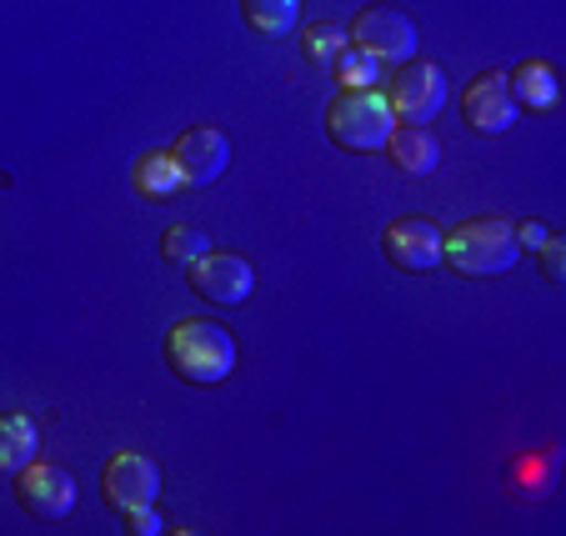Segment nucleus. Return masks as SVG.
<instances>
[{
	"label": "nucleus",
	"instance_id": "nucleus-21",
	"mask_svg": "<svg viewBox=\"0 0 566 536\" xmlns=\"http://www.w3.org/2000/svg\"><path fill=\"white\" fill-rule=\"evenodd\" d=\"M120 522H126V532H130V536H160V532H166V522L156 516V502L120 512Z\"/></svg>",
	"mask_w": 566,
	"mask_h": 536
},
{
	"label": "nucleus",
	"instance_id": "nucleus-6",
	"mask_svg": "<svg viewBox=\"0 0 566 536\" xmlns=\"http://www.w3.org/2000/svg\"><path fill=\"white\" fill-rule=\"evenodd\" d=\"M441 231L431 216H396L391 225L381 231V251L396 271H407V276H427V271L441 266Z\"/></svg>",
	"mask_w": 566,
	"mask_h": 536
},
{
	"label": "nucleus",
	"instance_id": "nucleus-22",
	"mask_svg": "<svg viewBox=\"0 0 566 536\" xmlns=\"http://www.w3.org/2000/svg\"><path fill=\"white\" fill-rule=\"evenodd\" d=\"M552 237V231H546L542 221H516V246H526V251H536L542 246V241Z\"/></svg>",
	"mask_w": 566,
	"mask_h": 536
},
{
	"label": "nucleus",
	"instance_id": "nucleus-13",
	"mask_svg": "<svg viewBox=\"0 0 566 536\" xmlns=\"http://www.w3.org/2000/svg\"><path fill=\"white\" fill-rule=\"evenodd\" d=\"M130 191H136L140 201H176V196L186 191V176L171 150H146V156L130 166Z\"/></svg>",
	"mask_w": 566,
	"mask_h": 536
},
{
	"label": "nucleus",
	"instance_id": "nucleus-8",
	"mask_svg": "<svg viewBox=\"0 0 566 536\" xmlns=\"http://www.w3.org/2000/svg\"><path fill=\"white\" fill-rule=\"evenodd\" d=\"M15 502H21L35 522H65L75 506V476L65 472V466L35 456L31 466L15 472Z\"/></svg>",
	"mask_w": 566,
	"mask_h": 536
},
{
	"label": "nucleus",
	"instance_id": "nucleus-3",
	"mask_svg": "<svg viewBox=\"0 0 566 536\" xmlns=\"http://www.w3.org/2000/svg\"><path fill=\"white\" fill-rule=\"evenodd\" d=\"M396 130V116L386 106L381 91H342L326 111V136L336 140L352 156H371V150H386Z\"/></svg>",
	"mask_w": 566,
	"mask_h": 536
},
{
	"label": "nucleus",
	"instance_id": "nucleus-16",
	"mask_svg": "<svg viewBox=\"0 0 566 536\" xmlns=\"http://www.w3.org/2000/svg\"><path fill=\"white\" fill-rule=\"evenodd\" d=\"M241 21H247L261 41H286L301 25V0H241Z\"/></svg>",
	"mask_w": 566,
	"mask_h": 536
},
{
	"label": "nucleus",
	"instance_id": "nucleus-9",
	"mask_svg": "<svg viewBox=\"0 0 566 536\" xmlns=\"http://www.w3.org/2000/svg\"><path fill=\"white\" fill-rule=\"evenodd\" d=\"M461 116H467L471 130H481V136H502V130L516 126V101H512V86H506L502 71H481L467 81V91H461Z\"/></svg>",
	"mask_w": 566,
	"mask_h": 536
},
{
	"label": "nucleus",
	"instance_id": "nucleus-10",
	"mask_svg": "<svg viewBox=\"0 0 566 536\" xmlns=\"http://www.w3.org/2000/svg\"><path fill=\"white\" fill-rule=\"evenodd\" d=\"M101 492L116 512H130V506H150L160 496V466L140 451H116L106 462V476H101Z\"/></svg>",
	"mask_w": 566,
	"mask_h": 536
},
{
	"label": "nucleus",
	"instance_id": "nucleus-20",
	"mask_svg": "<svg viewBox=\"0 0 566 536\" xmlns=\"http://www.w3.org/2000/svg\"><path fill=\"white\" fill-rule=\"evenodd\" d=\"M536 261H542V281L546 286H562V276H566V237H546L542 246H536Z\"/></svg>",
	"mask_w": 566,
	"mask_h": 536
},
{
	"label": "nucleus",
	"instance_id": "nucleus-19",
	"mask_svg": "<svg viewBox=\"0 0 566 536\" xmlns=\"http://www.w3.org/2000/svg\"><path fill=\"white\" fill-rule=\"evenodd\" d=\"M206 251H211V237H206L201 225H171L166 237H160V261L166 266H191V261H201Z\"/></svg>",
	"mask_w": 566,
	"mask_h": 536
},
{
	"label": "nucleus",
	"instance_id": "nucleus-18",
	"mask_svg": "<svg viewBox=\"0 0 566 536\" xmlns=\"http://www.w3.org/2000/svg\"><path fill=\"white\" fill-rule=\"evenodd\" d=\"M346 45H352V41H346L342 25L316 21V25H306V31H301V51H306V61L316 65V71H332V65L342 61Z\"/></svg>",
	"mask_w": 566,
	"mask_h": 536
},
{
	"label": "nucleus",
	"instance_id": "nucleus-2",
	"mask_svg": "<svg viewBox=\"0 0 566 536\" xmlns=\"http://www.w3.org/2000/svg\"><path fill=\"white\" fill-rule=\"evenodd\" d=\"M166 366L191 387H216L235 371V341L216 322H176L166 332Z\"/></svg>",
	"mask_w": 566,
	"mask_h": 536
},
{
	"label": "nucleus",
	"instance_id": "nucleus-5",
	"mask_svg": "<svg viewBox=\"0 0 566 536\" xmlns=\"http://www.w3.org/2000/svg\"><path fill=\"white\" fill-rule=\"evenodd\" d=\"M346 41L356 45V51L376 55L381 65H401L411 61V55L421 51V31L417 21H411L407 11H396V6H361V11L352 15V25H346Z\"/></svg>",
	"mask_w": 566,
	"mask_h": 536
},
{
	"label": "nucleus",
	"instance_id": "nucleus-4",
	"mask_svg": "<svg viewBox=\"0 0 566 536\" xmlns=\"http://www.w3.org/2000/svg\"><path fill=\"white\" fill-rule=\"evenodd\" d=\"M381 96H386V106H391L396 120L427 126V120H437L441 101H447V71H441L437 61L411 55V61H401L396 71H386Z\"/></svg>",
	"mask_w": 566,
	"mask_h": 536
},
{
	"label": "nucleus",
	"instance_id": "nucleus-1",
	"mask_svg": "<svg viewBox=\"0 0 566 536\" xmlns=\"http://www.w3.org/2000/svg\"><path fill=\"white\" fill-rule=\"evenodd\" d=\"M441 261H447L457 276H471V281L506 276V271L522 261L516 225L506 221V216H476V221H461L457 231H447V241H441Z\"/></svg>",
	"mask_w": 566,
	"mask_h": 536
},
{
	"label": "nucleus",
	"instance_id": "nucleus-12",
	"mask_svg": "<svg viewBox=\"0 0 566 536\" xmlns=\"http://www.w3.org/2000/svg\"><path fill=\"white\" fill-rule=\"evenodd\" d=\"M386 156L401 176H431L441 166V140L431 126H407V120H396L391 140H386Z\"/></svg>",
	"mask_w": 566,
	"mask_h": 536
},
{
	"label": "nucleus",
	"instance_id": "nucleus-15",
	"mask_svg": "<svg viewBox=\"0 0 566 536\" xmlns=\"http://www.w3.org/2000/svg\"><path fill=\"white\" fill-rule=\"evenodd\" d=\"M506 86H512L516 111H552L556 101H562L556 71H552L546 61H522L512 75H506Z\"/></svg>",
	"mask_w": 566,
	"mask_h": 536
},
{
	"label": "nucleus",
	"instance_id": "nucleus-11",
	"mask_svg": "<svg viewBox=\"0 0 566 536\" xmlns=\"http://www.w3.org/2000/svg\"><path fill=\"white\" fill-rule=\"evenodd\" d=\"M171 156L181 166L186 186H216L226 176V166H231V140L216 126H191V130H181Z\"/></svg>",
	"mask_w": 566,
	"mask_h": 536
},
{
	"label": "nucleus",
	"instance_id": "nucleus-17",
	"mask_svg": "<svg viewBox=\"0 0 566 536\" xmlns=\"http://www.w3.org/2000/svg\"><path fill=\"white\" fill-rule=\"evenodd\" d=\"M332 71H336V81H342L346 91H381V81H386V65L376 61V55L356 51V45H346L342 61H336Z\"/></svg>",
	"mask_w": 566,
	"mask_h": 536
},
{
	"label": "nucleus",
	"instance_id": "nucleus-14",
	"mask_svg": "<svg viewBox=\"0 0 566 536\" xmlns=\"http://www.w3.org/2000/svg\"><path fill=\"white\" fill-rule=\"evenodd\" d=\"M41 451V431L25 411H0V476H15L21 466L35 462Z\"/></svg>",
	"mask_w": 566,
	"mask_h": 536
},
{
	"label": "nucleus",
	"instance_id": "nucleus-7",
	"mask_svg": "<svg viewBox=\"0 0 566 536\" xmlns=\"http://www.w3.org/2000/svg\"><path fill=\"white\" fill-rule=\"evenodd\" d=\"M186 281L211 306H241L256 291V266L247 256H235V251H206L201 261L186 266Z\"/></svg>",
	"mask_w": 566,
	"mask_h": 536
}]
</instances>
